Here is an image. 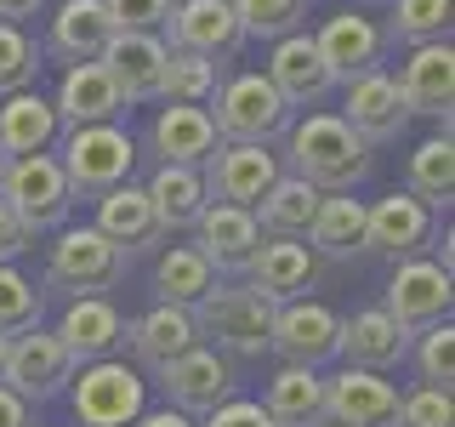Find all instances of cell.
<instances>
[{"instance_id":"obj_48","label":"cell","mask_w":455,"mask_h":427,"mask_svg":"<svg viewBox=\"0 0 455 427\" xmlns=\"http://www.w3.org/2000/svg\"><path fill=\"white\" fill-rule=\"evenodd\" d=\"M40 12H46V0H0V23H18V28Z\"/></svg>"},{"instance_id":"obj_43","label":"cell","mask_w":455,"mask_h":427,"mask_svg":"<svg viewBox=\"0 0 455 427\" xmlns=\"http://www.w3.org/2000/svg\"><path fill=\"white\" fill-rule=\"evenodd\" d=\"M455 422V405H450V388H421L398 399V422L393 427H450Z\"/></svg>"},{"instance_id":"obj_15","label":"cell","mask_w":455,"mask_h":427,"mask_svg":"<svg viewBox=\"0 0 455 427\" xmlns=\"http://www.w3.org/2000/svg\"><path fill=\"white\" fill-rule=\"evenodd\" d=\"M450 274L438 262H421V256H404L387 279V313L404 325L410 336H421L427 325L450 319Z\"/></svg>"},{"instance_id":"obj_17","label":"cell","mask_w":455,"mask_h":427,"mask_svg":"<svg viewBox=\"0 0 455 427\" xmlns=\"http://www.w3.org/2000/svg\"><path fill=\"white\" fill-rule=\"evenodd\" d=\"M194 251L205 256L217 274H245L256 246H262V228H256V217L245 205H222V199H211L205 211H199L194 222Z\"/></svg>"},{"instance_id":"obj_22","label":"cell","mask_w":455,"mask_h":427,"mask_svg":"<svg viewBox=\"0 0 455 427\" xmlns=\"http://www.w3.org/2000/svg\"><path fill=\"white\" fill-rule=\"evenodd\" d=\"M427 239H433V211L421 205L416 194H381L376 205H364V246L370 251H387L393 262H404V256H416Z\"/></svg>"},{"instance_id":"obj_6","label":"cell","mask_w":455,"mask_h":427,"mask_svg":"<svg viewBox=\"0 0 455 427\" xmlns=\"http://www.w3.org/2000/svg\"><path fill=\"white\" fill-rule=\"evenodd\" d=\"M68 405H75L80 427H132L148 410V382L125 359H97V365H80Z\"/></svg>"},{"instance_id":"obj_49","label":"cell","mask_w":455,"mask_h":427,"mask_svg":"<svg viewBox=\"0 0 455 427\" xmlns=\"http://www.w3.org/2000/svg\"><path fill=\"white\" fill-rule=\"evenodd\" d=\"M132 427H199V422H194V416H182V410H171V405H165V410H142V416H137Z\"/></svg>"},{"instance_id":"obj_1","label":"cell","mask_w":455,"mask_h":427,"mask_svg":"<svg viewBox=\"0 0 455 427\" xmlns=\"http://www.w3.org/2000/svg\"><path fill=\"white\" fill-rule=\"evenodd\" d=\"M370 165V142H359L341 114H307L284 132V171L319 194H353Z\"/></svg>"},{"instance_id":"obj_38","label":"cell","mask_w":455,"mask_h":427,"mask_svg":"<svg viewBox=\"0 0 455 427\" xmlns=\"http://www.w3.org/2000/svg\"><path fill=\"white\" fill-rule=\"evenodd\" d=\"M234 18L245 40H284L307 23V0H234Z\"/></svg>"},{"instance_id":"obj_4","label":"cell","mask_w":455,"mask_h":427,"mask_svg":"<svg viewBox=\"0 0 455 427\" xmlns=\"http://www.w3.org/2000/svg\"><path fill=\"white\" fill-rule=\"evenodd\" d=\"M125 256L108 234L97 228H57V246H52V262H46V285L52 291H68V296H103L125 279Z\"/></svg>"},{"instance_id":"obj_41","label":"cell","mask_w":455,"mask_h":427,"mask_svg":"<svg viewBox=\"0 0 455 427\" xmlns=\"http://www.w3.org/2000/svg\"><path fill=\"white\" fill-rule=\"evenodd\" d=\"M28 325H40V291L12 262H0V336H18Z\"/></svg>"},{"instance_id":"obj_50","label":"cell","mask_w":455,"mask_h":427,"mask_svg":"<svg viewBox=\"0 0 455 427\" xmlns=\"http://www.w3.org/2000/svg\"><path fill=\"white\" fill-rule=\"evenodd\" d=\"M6 353H12V336H0V376H6Z\"/></svg>"},{"instance_id":"obj_7","label":"cell","mask_w":455,"mask_h":427,"mask_svg":"<svg viewBox=\"0 0 455 427\" xmlns=\"http://www.w3.org/2000/svg\"><path fill=\"white\" fill-rule=\"evenodd\" d=\"M211 97H217L211 125H217L222 142H274L279 132H291V109H284V97L267 85V75H234Z\"/></svg>"},{"instance_id":"obj_16","label":"cell","mask_w":455,"mask_h":427,"mask_svg":"<svg viewBox=\"0 0 455 427\" xmlns=\"http://www.w3.org/2000/svg\"><path fill=\"white\" fill-rule=\"evenodd\" d=\"M398 97L410 114H427L450 132V109H455V46L450 40H427L404 57V75H398Z\"/></svg>"},{"instance_id":"obj_19","label":"cell","mask_w":455,"mask_h":427,"mask_svg":"<svg viewBox=\"0 0 455 427\" xmlns=\"http://www.w3.org/2000/svg\"><path fill=\"white\" fill-rule=\"evenodd\" d=\"M267 85L284 97V109H313L336 85V75L324 68V57H319V46H313L307 28L274 40V57H267Z\"/></svg>"},{"instance_id":"obj_26","label":"cell","mask_w":455,"mask_h":427,"mask_svg":"<svg viewBox=\"0 0 455 427\" xmlns=\"http://www.w3.org/2000/svg\"><path fill=\"white\" fill-rule=\"evenodd\" d=\"M114 35H120V28H114V18H108L103 0H57L46 52L63 57V63H97V57L108 52Z\"/></svg>"},{"instance_id":"obj_8","label":"cell","mask_w":455,"mask_h":427,"mask_svg":"<svg viewBox=\"0 0 455 427\" xmlns=\"http://www.w3.org/2000/svg\"><path fill=\"white\" fill-rule=\"evenodd\" d=\"M199 177H205V194L211 199L256 211V205H262V194L284 177V160L267 149V142H217V154L199 165Z\"/></svg>"},{"instance_id":"obj_2","label":"cell","mask_w":455,"mask_h":427,"mask_svg":"<svg viewBox=\"0 0 455 427\" xmlns=\"http://www.w3.org/2000/svg\"><path fill=\"white\" fill-rule=\"evenodd\" d=\"M0 205L23 222L28 239L68 228V205H75V194H68V177H63V165H57V154L46 149V154L6 160V177H0Z\"/></svg>"},{"instance_id":"obj_14","label":"cell","mask_w":455,"mask_h":427,"mask_svg":"<svg viewBox=\"0 0 455 427\" xmlns=\"http://www.w3.org/2000/svg\"><path fill=\"white\" fill-rule=\"evenodd\" d=\"M341 120L359 132V142H393L398 132L410 125V109L398 97V80L387 68H364V75L341 80Z\"/></svg>"},{"instance_id":"obj_3","label":"cell","mask_w":455,"mask_h":427,"mask_svg":"<svg viewBox=\"0 0 455 427\" xmlns=\"http://www.w3.org/2000/svg\"><path fill=\"white\" fill-rule=\"evenodd\" d=\"M57 165H63L68 194H75V199H97V194L120 189V182H132L137 142H132V132H120L114 120L108 125H75V132L63 137Z\"/></svg>"},{"instance_id":"obj_45","label":"cell","mask_w":455,"mask_h":427,"mask_svg":"<svg viewBox=\"0 0 455 427\" xmlns=\"http://www.w3.org/2000/svg\"><path fill=\"white\" fill-rule=\"evenodd\" d=\"M199 427H274V416L262 410V399H222Z\"/></svg>"},{"instance_id":"obj_11","label":"cell","mask_w":455,"mask_h":427,"mask_svg":"<svg viewBox=\"0 0 455 427\" xmlns=\"http://www.w3.org/2000/svg\"><path fill=\"white\" fill-rule=\"evenodd\" d=\"M324 422H336V427H393L398 422V388L381 370L341 365L336 376H324Z\"/></svg>"},{"instance_id":"obj_28","label":"cell","mask_w":455,"mask_h":427,"mask_svg":"<svg viewBox=\"0 0 455 427\" xmlns=\"http://www.w3.org/2000/svg\"><path fill=\"white\" fill-rule=\"evenodd\" d=\"M52 109H57V125L75 132V125H108L125 103H120V92H114V80L103 75V63H68Z\"/></svg>"},{"instance_id":"obj_29","label":"cell","mask_w":455,"mask_h":427,"mask_svg":"<svg viewBox=\"0 0 455 427\" xmlns=\"http://www.w3.org/2000/svg\"><path fill=\"white\" fill-rule=\"evenodd\" d=\"M57 109L46 103V97L28 85V92H12L0 97V154L6 160H23V154H46L57 142Z\"/></svg>"},{"instance_id":"obj_44","label":"cell","mask_w":455,"mask_h":427,"mask_svg":"<svg viewBox=\"0 0 455 427\" xmlns=\"http://www.w3.org/2000/svg\"><path fill=\"white\" fill-rule=\"evenodd\" d=\"M103 6H108L114 28H125V35H160L177 0H103Z\"/></svg>"},{"instance_id":"obj_47","label":"cell","mask_w":455,"mask_h":427,"mask_svg":"<svg viewBox=\"0 0 455 427\" xmlns=\"http://www.w3.org/2000/svg\"><path fill=\"white\" fill-rule=\"evenodd\" d=\"M0 427H35V416H28V405H23V399L6 388V382H0Z\"/></svg>"},{"instance_id":"obj_40","label":"cell","mask_w":455,"mask_h":427,"mask_svg":"<svg viewBox=\"0 0 455 427\" xmlns=\"http://www.w3.org/2000/svg\"><path fill=\"white\" fill-rule=\"evenodd\" d=\"M40 75V46L23 35L18 23H0V97L28 92Z\"/></svg>"},{"instance_id":"obj_31","label":"cell","mask_w":455,"mask_h":427,"mask_svg":"<svg viewBox=\"0 0 455 427\" xmlns=\"http://www.w3.org/2000/svg\"><path fill=\"white\" fill-rule=\"evenodd\" d=\"M262 410L274 416V427H324V376L307 365H279Z\"/></svg>"},{"instance_id":"obj_25","label":"cell","mask_w":455,"mask_h":427,"mask_svg":"<svg viewBox=\"0 0 455 427\" xmlns=\"http://www.w3.org/2000/svg\"><path fill=\"white\" fill-rule=\"evenodd\" d=\"M217 125H211V109L199 103H165L154 114L148 149L160 154V165H205L217 154Z\"/></svg>"},{"instance_id":"obj_12","label":"cell","mask_w":455,"mask_h":427,"mask_svg":"<svg viewBox=\"0 0 455 427\" xmlns=\"http://www.w3.org/2000/svg\"><path fill=\"white\" fill-rule=\"evenodd\" d=\"M171 52H194V57H211V63H228L245 35H239V18H234V0H177L171 6Z\"/></svg>"},{"instance_id":"obj_53","label":"cell","mask_w":455,"mask_h":427,"mask_svg":"<svg viewBox=\"0 0 455 427\" xmlns=\"http://www.w3.org/2000/svg\"><path fill=\"white\" fill-rule=\"evenodd\" d=\"M324 427H336V422H324Z\"/></svg>"},{"instance_id":"obj_20","label":"cell","mask_w":455,"mask_h":427,"mask_svg":"<svg viewBox=\"0 0 455 427\" xmlns=\"http://www.w3.org/2000/svg\"><path fill=\"white\" fill-rule=\"evenodd\" d=\"M57 342L68 348L75 365H97V359H114L125 348V319L108 296H75L57 319Z\"/></svg>"},{"instance_id":"obj_51","label":"cell","mask_w":455,"mask_h":427,"mask_svg":"<svg viewBox=\"0 0 455 427\" xmlns=\"http://www.w3.org/2000/svg\"><path fill=\"white\" fill-rule=\"evenodd\" d=\"M359 6H387V0H359Z\"/></svg>"},{"instance_id":"obj_37","label":"cell","mask_w":455,"mask_h":427,"mask_svg":"<svg viewBox=\"0 0 455 427\" xmlns=\"http://www.w3.org/2000/svg\"><path fill=\"white\" fill-rule=\"evenodd\" d=\"M393 18L381 35L404 40V46H427V40H450V0H387Z\"/></svg>"},{"instance_id":"obj_33","label":"cell","mask_w":455,"mask_h":427,"mask_svg":"<svg viewBox=\"0 0 455 427\" xmlns=\"http://www.w3.org/2000/svg\"><path fill=\"white\" fill-rule=\"evenodd\" d=\"M307 251L331 256V262L370 251L364 246V205L359 199L353 194H319V211H313V222H307Z\"/></svg>"},{"instance_id":"obj_42","label":"cell","mask_w":455,"mask_h":427,"mask_svg":"<svg viewBox=\"0 0 455 427\" xmlns=\"http://www.w3.org/2000/svg\"><path fill=\"white\" fill-rule=\"evenodd\" d=\"M416 365H421L427 388H450V382H455V325L450 319H438V325H427V331H421Z\"/></svg>"},{"instance_id":"obj_27","label":"cell","mask_w":455,"mask_h":427,"mask_svg":"<svg viewBox=\"0 0 455 427\" xmlns=\"http://www.w3.org/2000/svg\"><path fill=\"white\" fill-rule=\"evenodd\" d=\"M125 342H132V353L148 370H160L171 359H182L188 348H199V325H194V308H171V302H154L142 319L125 325Z\"/></svg>"},{"instance_id":"obj_9","label":"cell","mask_w":455,"mask_h":427,"mask_svg":"<svg viewBox=\"0 0 455 427\" xmlns=\"http://www.w3.org/2000/svg\"><path fill=\"white\" fill-rule=\"evenodd\" d=\"M75 359H68V348L57 342V331H40V325H28V331L12 336V353H6V388L23 399V405H46L75 382Z\"/></svg>"},{"instance_id":"obj_52","label":"cell","mask_w":455,"mask_h":427,"mask_svg":"<svg viewBox=\"0 0 455 427\" xmlns=\"http://www.w3.org/2000/svg\"><path fill=\"white\" fill-rule=\"evenodd\" d=\"M0 177H6V154H0Z\"/></svg>"},{"instance_id":"obj_36","label":"cell","mask_w":455,"mask_h":427,"mask_svg":"<svg viewBox=\"0 0 455 427\" xmlns=\"http://www.w3.org/2000/svg\"><path fill=\"white\" fill-rule=\"evenodd\" d=\"M410 194L427 211H444L455 199V142H450V132H433L427 142H416V154H410Z\"/></svg>"},{"instance_id":"obj_24","label":"cell","mask_w":455,"mask_h":427,"mask_svg":"<svg viewBox=\"0 0 455 427\" xmlns=\"http://www.w3.org/2000/svg\"><path fill=\"white\" fill-rule=\"evenodd\" d=\"M245 274H251V291H262L279 308V302H296V296H307L319 285V256L302 239H267L262 234V246H256Z\"/></svg>"},{"instance_id":"obj_35","label":"cell","mask_w":455,"mask_h":427,"mask_svg":"<svg viewBox=\"0 0 455 427\" xmlns=\"http://www.w3.org/2000/svg\"><path fill=\"white\" fill-rule=\"evenodd\" d=\"M313 211H319V189H307L302 177H291V171H284L274 189L262 194V205H256L251 217H256V228H262L267 239H307Z\"/></svg>"},{"instance_id":"obj_18","label":"cell","mask_w":455,"mask_h":427,"mask_svg":"<svg viewBox=\"0 0 455 427\" xmlns=\"http://www.w3.org/2000/svg\"><path fill=\"white\" fill-rule=\"evenodd\" d=\"M165 57H171L165 35H125V28H120L97 63H103V75L114 80L120 103H154V97H160Z\"/></svg>"},{"instance_id":"obj_5","label":"cell","mask_w":455,"mask_h":427,"mask_svg":"<svg viewBox=\"0 0 455 427\" xmlns=\"http://www.w3.org/2000/svg\"><path fill=\"white\" fill-rule=\"evenodd\" d=\"M194 325L199 336H217V348L256 359V353H267V336H274V302L251 285H217L194 308Z\"/></svg>"},{"instance_id":"obj_46","label":"cell","mask_w":455,"mask_h":427,"mask_svg":"<svg viewBox=\"0 0 455 427\" xmlns=\"http://www.w3.org/2000/svg\"><path fill=\"white\" fill-rule=\"evenodd\" d=\"M28 246H35V239H28V234H23V222H18V217H12V211H6V205H0V262H18V256H23Z\"/></svg>"},{"instance_id":"obj_10","label":"cell","mask_w":455,"mask_h":427,"mask_svg":"<svg viewBox=\"0 0 455 427\" xmlns=\"http://www.w3.org/2000/svg\"><path fill=\"white\" fill-rule=\"evenodd\" d=\"M160 388H165V405L182 410V416H211L222 399H234V365L222 359L217 348H188L182 359L160 365Z\"/></svg>"},{"instance_id":"obj_32","label":"cell","mask_w":455,"mask_h":427,"mask_svg":"<svg viewBox=\"0 0 455 427\" xmlns=\"http://www.w3.org/2000/svg\"><path fill=\"white\" fill-rule=\"evenodd\" d=\"M92 228H97V234H108V239H114V246H120L125 256L160 239L154 205H148V194H142L137 182H120V189L97 194V222H92Z\"/></svg>"},{"instance_id":"obj_30","label":"cell","mask_w":455,"mask_h":427,"mask_svg":"<svg viewBox=\"0 0 455 427\" xmlns=\"http://www.w3.org/2000/svg\"><path fill=\"white\" fill-rule=\"evenodd\" d=\"M142 194H148V205H154L160 234H171V228H194L199 211L211 205L199 165H154V177L142 182Z\"/></svg>"},{"instance_id":"obj_34","label":"cell","mask_w":455,"mask_h":427,"mask_svg":"<svg viewBox=\"0 0 455 427\" xmlns=\"http://www.w3.org/2000/svg\"><path fill=\"white\" fill-rule=\"evenodd\" d=\"M211 291H217V268H211L194 246H171L160 262H154V302L199 308Z\"/></svg>"},{"instance_id":"obj_13","label":"cell","mask_w":455,"mask_h":427,"mask_svg":"<svg viewBox=\"0 0 455 427\" xmlns=\"http://www.w3.org/2000/svg\"><path fill=\"white\" fill-rule=\"evenodd\" d=\"M336 331H341V319H336L331 308L296 296V302H279L274 308V336H267V348H274L284 365L319 370L324 359H336Z\"/></svg>"},{"instance_id":"obj_23","label":"cell","mask_w":455,"mask_h":427,"mask_svg":"<svg viewBox=\"0 0 455 427\" xmlns=\"http://www.w3.org/2000/svg\"><path fill=\"white\" fill-rule=\"evenodd\" d=\"M336 353L353 370H381V376H387V370L410 353V331L393 319L387 308H359V313H347V319H341Z\"/></svg>"},{"instance_id":"obj_21","label":"cell","mask_w":455,"mask_h":427,"mask_svg":"<svg viewBox=\"0 0 455 427\" xmlns=\"http://www.w3.org/2000/svg\"><path fill=\"white\" fill-rule=\"evenodd\" d=\"M313 46H319L324 68H331L336 80H353V75H364V68H381L387 35H381V23L364 18V12H336V18L319 23Z\"/></svg>"},{"instance_id":"obj_39","label":"cell","mask_w":455,"mask_h":427,"mask_svg":"<svg viewBox=\"0 0 455 427\" xmlns=\"http://www.w3.org/2000/svg\"><path fill=\"white\" fill-rule=\"evenodd\" d=\"M217 92V63L211 57H194V52H171L165 57V75H160V97L165 103H199Z\"/></svg>"}]
</instances>
